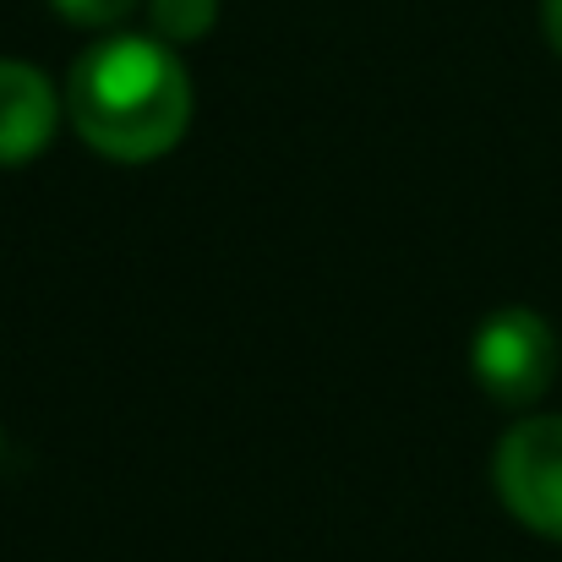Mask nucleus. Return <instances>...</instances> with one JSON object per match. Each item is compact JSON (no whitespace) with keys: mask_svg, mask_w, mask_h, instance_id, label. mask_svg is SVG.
Listing matches in <instances>:
<instances>
[{"mask_svg":"<svg viewBox=\"0 0 562 562\" xmlns=\"http://www.w3.org/2000/svg\"><path fill=\"white\" fill-rule=\"evenodd\" d=\"M77 137L121 165L170 154L191 126V77L181 55L154 33H110L77 55L66 82Z\"/></svg>","mask_w":562,"mask_h":562,"instance_id":"1","label":"nucleus"},{"mask_svg":"<svg viewBox=\"0 0 562 562\" xmlns=\"http://www.w3.org/2000/svg\"><path fill=\"white\" fill-rule=\"evenodd\" d=\"M492 481H497L503 508L525 530H536L547 541H562V415L519 420L497 442Z\"/></svg>","mask_w":562,"mask_h":562,"instance_id":"3","label":"nucleus"},{"mask_svg":"<svg viewBox=\"0 0 562 562\" xmlns=\"http://www.w3.org/2000/svg\"><path fill=\"white\" fill-rule=\"evenodd\" d=\"M470 372L497 404H536L558 376V334L530 306H503L475 328Z\"/></svg>","mask_w":562,"mask_h":562,"instance_id":"2","label":"nucleus"},{"mask_svg":"<svg viewBox=\"0 0 562 562\" xmlns=\"http://www.w3.org/2000/svg\"><path fill=\"white\" fill-rule=\"evenodd\" d=\"M49 5L77 27H115L137 11V0H49Z\"/></svg>","mask_w":562,"mask_h":562,"instance_id":"6","label":"nucleus"},{"mask_svg":"<svg viewBox=\"0 0 562 562\" xmlns=\"http://www.w3.org/2000/svg\"><path fill=\"white\" fill-rule=\"evenodd\" d=\"M541 22H547V38L562 55V0H541Z\"/></svg>","mask_w":562,"mask_h":562,"instance_id":"7","label":"nucleus"},{"mask_svg":"<svg viewBox=\"0 0 562 562\" xmlns=\"http://www.w3.org/2000/svg\"><path fill=\"white\" fill-rule=\"evenodd\" d=\"M60 121L55 88L27 60H0V165H27L49 148Z\"/></svg>","mask_w":562,"mask_h":562,"instance_id":"4","label":"nucleus"},{"mask_svg":"<svg viewBox=\"0 0 562 562\" xmlns=\"http://www.w3.org/2000/svg\"><path fill=\"white\" fill-rule=\"evenodd\" d=\"M148 22L165 44H191L218 22V0H148Z\"/></svg>","mask_w":562,"mask_h":562,"instance_id":"5","label":"nucleus"}]
</instances>
